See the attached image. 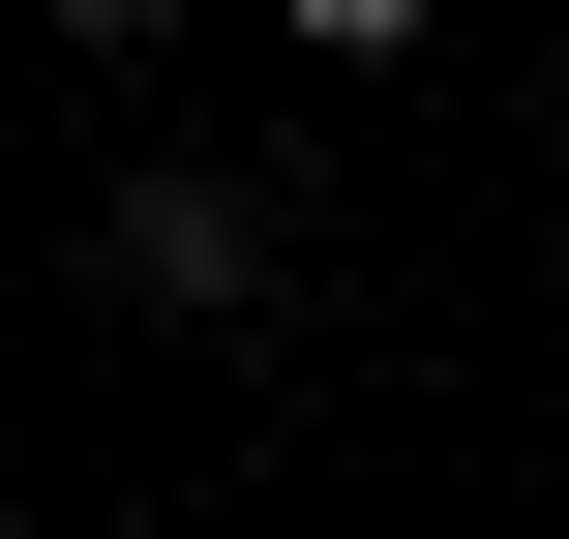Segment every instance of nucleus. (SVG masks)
I'll list each match as a JSON object with an SVG mask.
<instances>
[{"label":"nucleus","instance_id":"2","mask_svg":"<svg viewBox=\"0 0 569 539\" xmlns=\"http://www.w3.org/2000/svg\"><path fill=\"white\" fill-rule=\"evenodd\" d=\"M300 30H330V60H390V30H420V0H300Z\"/></svg>","mask_w":569,"mask_h":539},{"label":"nucleus","instance_id":"3","mask_svg":"<svg viewBox=\"0 0 569 539\" xmlns=\"http://www.w3.org/2000/svg\"><path fill=\"white\" fill-rule=\"evenodd\" d=\"M60 30H180V0H60Z\"/></svg>","mask_w":569,"mask_h":539},{"label":"nucleus","instance_id":"1","mask_svg":"<svg viewBox=\"0 0 569 539\" xmlns=\"http://www.w3.org/2000/svg\"><path fill=\"white\" fill-rule=\"evenodd\" d=\"M120 300H180V330H240V300H270V210L150 150V180H120Z\"/></svg>","mask_w":569,"mask_h":539}]
</instances>
